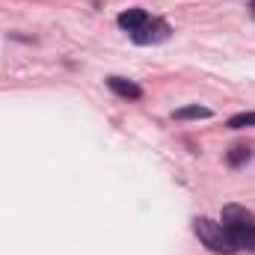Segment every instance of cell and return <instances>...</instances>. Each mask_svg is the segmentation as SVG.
<instances>
[{
    "instance_id": "cell-8",
    "label": "cell",
    "mask_w": 255,
    "mask_h": 255,
    "mask_svg": "<svg viewBox=\"0 0 255 255\" xmlns=\"http://www.w3.org/2000/svg\"><path fill=\"white\" fill-rule=\"evenodd\" d=\"M255 125V113H235L229 119V128L232 130H241V128H253Z\"/></svg>"
},
{
    "instance_id": "cell-9",
    "label": "cell",
    "mask_w": 255,
    "mask_h": 255,
    "mask_svg": "<svg viewBox=\"0 0 255 255\" xmlns=\"http://www.w3.org/2000/svg\"><path fill=\"white\" fill-rule=\"evenodd\" d=\"M253 15H255V3H253Z\"/></svg>"
},
{
    "instance_id": "cell-4",
    "label": "cell",
    "mask_w": 255,
    "mask_h": 255,
    "mask_svg": "<svg viewBox=\"0 0 255 255\" xmlns=\"http://www.w3.org/2000/svg\"><path fill=\"white\" fill-rule=\"evenodd\" d=\"M107 86H110L116 95H122V98H130V101L142 98V89H139L133 80H125V77H107Z\"/></svg>"
},
{
    "instance_id": "cell-1",
    "label": "cell",
    "mask_w": 255,
    "mask_h": 255,
    "mask_svg": "<svg viewBox=\"0 0 255 255\" xmlns=\"http://www.w3.org/2000/svg\"><path fill=\"white\" fill-rule=\"evenodd\" d=\"M229 232V238L235 241L238 253L247 250V253H255V214L241 208V205H226L223 208V220H220Z\"/></svg>"
},
{
    "instance_id": "cell-7",
    "label": "cell",
    "mask_w": 255,
    "mask_h": 255,
    "mask_svg": "<svg viewBox=\"0 0 255 255\" xmlns=\"http://www.w3.org/2000/svg\"><path fill=\"white\" fill-rule=\"evenodd\" d=\"M253 157V151L247 148V145H235L232 151H229V166H241V163H247Z\"/></svg>"
},
{
    "instance_id": "cell-3",
    "label": "cell",
    "mask_w": 255,
    "mask_h": 255,
    "mask_svg": "<svg viewBox=\"0 0 255 255\" xmlns=\"http://www.w3.org/2000/svg\"><path fill=\"white\" fill-rule=\"evenodd\" d=\"M169 24L160 21V18H148L136 33H130V42L133 45H157V42H166L169 39Z\"/></svg>"
},
{
    "instance_id": "cell-6",
    "label": "cell",
    "mask_w": 255,
    "mask_h": 255,
    "mask_svg": "<svg viewBox=\"0 0 255 255\" xmlns=\"http://www.w3.org/2000/svg\"><path fill=\"white\" fill-rule=\"evenodd\" d=\"M172 116H175L178 122H187V119H211V110H208V107L193 104V107H181V110H175Z\"/></svg>"
},
{
    "instance_id": "cell-5",
    "label": "cell",
    "mask_w": 255,
    "mask_h": 255,
    "mask_svg": "<svg viewBox=\"0 0 255 255\" xmlns=\"http://www.w3.org/2000/svg\"><path fill=\"white\" fill-rule=\"evenodd\" d=\"M116 21H119V27H122V30H128V33H136V30L148 21V12H145V9H128V12H122Z\"/></svg>"
},
{
    "instance_id": "cell-2",
    "label": "cell",
    "mask_w": 255,
    "mask_h": 255,
    "mask_svg": "<svg viewBox=\"0 0 255 255\" xmlns=\"http://www.w3.org/2000/svg\"><path fill=\"white\" fill-rule=\"evenodd\" d=\"M193 232H196V238H199L214 255H235L238 253V247H235V241L229 238V232H226L223 223H214V220H208V217H196V220H193Z\"/></svg>"
}]
</instances>
